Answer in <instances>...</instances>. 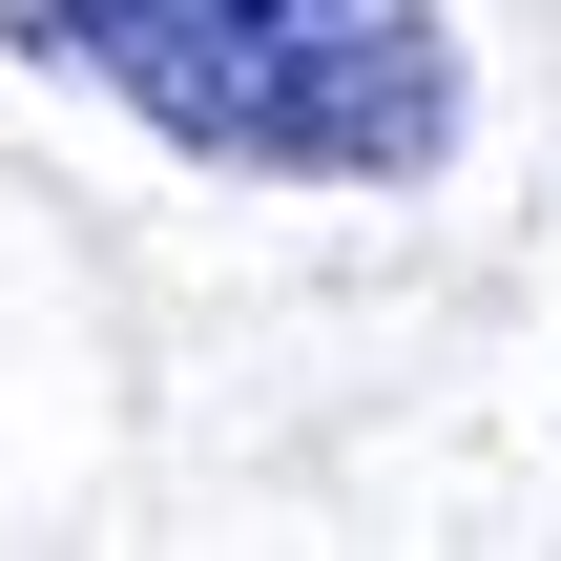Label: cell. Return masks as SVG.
Here are the masks:
<instances>
[{
  "instance_id": "obj_1",
  "label": "cell",
  "mask_w": 561,
  "mask_h": 561,
  "mask_svg": "<svg viewBox=\"0 0 561 561\" xmlns=\"http://www.w3.org/2000/svg\"><path fill=\"white\" fill-rule=\"evenodd\" d=\"M0 62L104 83L146 146L250 187H437L479 125L458 0H0Z\"/></svg>"
}]
</instances>
